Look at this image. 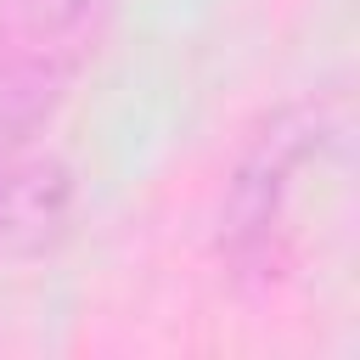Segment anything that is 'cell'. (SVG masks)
<instances>
[{"mask_svg": "<svg viewBox=\"0 0 360 360\" xmlns=\"http://www.w3.org/2000/svg\"><path fill=\"white\" fill-rule=\"evenodd\" d=\"M338 135L332 101H292L259 124V135L242 146L225 202H219V253L236 276H270L281 264L287 242V208L298 191V174L321 158V146Z\"/></svg>", "mask_w": 360, "mask_h": 360, "instance_id": "obj_2", "label": "cell"}, {"mask_svg": "<svg viewBox=\"0 0 360 360\" xmlns=\"http://www.w3.org/2000/svg\"><path fill=\"white\" fill-rule=\"evenodd\" d=\"M118 0H0V158L34 146L90 68Z\"/></svg>", "mask_w": 360, "mask_h": 360, "instance_id": "obj_1", "label": "cell"}, {"mask_svg": "<svg viewBox=\"0 0 360 360\" xmlns=\"http://www.w3.org/2000/svg\"><path fill=\"white\" fill-rule=\"evenodd\" d=\"M73 169L56 152L17 146L0 158V253L45 259L73 231Z\"/></svg>", "mask_w": 360, "mask_h": 360, "instance_id": "obj_3", "label": "cell"}]
</instances>
